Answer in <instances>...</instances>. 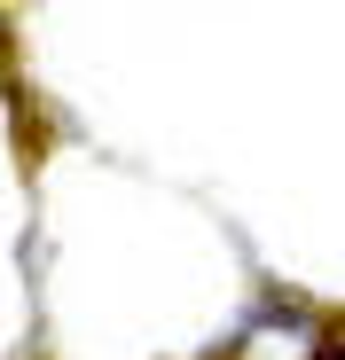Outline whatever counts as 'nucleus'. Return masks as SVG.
I'll return each instance as SVG.
<instances>
[{
    "label": "nucleus",
    "instance_id": "obj_1",
    "mask_svg": "<svg viewBox=\"0 0 345 360\" xmlns=\"http://www.w3.org/2000/svg\"><path fill=\"white\" fill-rule=\"evenodd\" d=\"M322 360H345V352H322Z\"/></svg>",
    "mask_w": 345,
    "mask_h": 360
}]
</instances>
